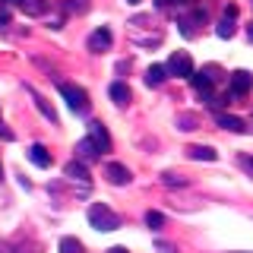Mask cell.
I'll use <instances>...</instances> for the list:
<instances>
[{
  "instance_id": "6da1fadb",
  "label": "cell",
  "mask_w": 253,
  "mask_h": 253,
  "mask_svg": "<svg viewBox=\"0 0 253 253\" xmlns=\"http://www.w3.org/2000/svg\"><path fill=\"white\" fill-rule=\"evenodd\" d=\"M89 225L95 231H117V228H121V218H117L105 203H95V206H89Z\"/></svg>"
},
{
  "instance_id": "7a4b0ae2",
  "label": "cell",
  "mask_w": 253,
  "mask_h": 253,
  "mask_svg": "<svg viewBox=\"0 0 253 253\" xmlns=\"http://www.w3.org/2000/svg\"><path fill=\"white\" fill-rule=\"evenodd\" d=\"M60 95L67 98V105L76 111V114H85L89 111V95H85L83 85H73V83H60Z\"/></svg>"
},
{
  "instance_id": "3957f363",
  "label": "cell",
  "mask_w": 253,
  "mask_h": 253,
  "mask_svg": "<svg viewBox=\"0 0 253 253\" xmlns=\"http://www.w3.org/2000/svg\"><path fill=\"white\" fill-rule=\"evenodd\" d=\"M168 73L171 76H193L196 70H193V60H190V54H184V51H177V54H171L168 57Z\"/></svg>"
},
{
  "instance_id": "277c9868",
  "label": "cell",
  "mask_w": 253,
  "mask_h": 253,
  "mask_svg": "<svg viewBox=\"0 0 253 253\" xmlns=\"http://www.w3.org/2000/svg\"><path fill=\"white\" fill-rule=\"evenodd\" d=\"M250 89H253V76L247 73V70H234L231 73V95L241 98V95H247Z\"/></svg>"
},
{
  "instance_id": "5b68a950",
  "label": "cell",
  "mask_w": 253,
  "mask_h": 253,
  "mask_svg": "<svg viewBox=\"0 0 253 253\" xmlns=\"http://www.w3.org/2000/svg\"><path fill=\"white\" fill-rule=\"evenodd\" d=\"M98 152H101V149H98V142H95L92 136H85V139L76 142V158H79V162H95Z\"/></svg>"
},
{
  "instance_id": "8992f818",
  "label": "cell",
  "mask_w": 253,
  "mask_h": 253,
  "mask_svg": "<svg viewBox=\"0 0 253 253\" xmlns=\"http://www.w3.org/2000/svg\"><path fill=\"white\" fill-rule=\"evenodd\" d=\"M111 42H114V38H111L108 29H95L92 35H89V51L92 54H101V51H108V47H111Z\"/></svg>"
},
{
  "instance_id": "52a82bcc",
  "label": "cell",
  "mask_w": 253,
  "mask_h": 253,
  "mask_svg": "<svg viewBox=\"0 0 253 253\" xmlns=\"http://www.w3.org/2000/svg\"><path fill=\"white\" fill-rule=\"evenodd\" d=\"M105 174H108L111 184H117V187L130 184V171H126V165H121V162H111L108 168H105Z\"/></svg>"
},
{
  "instance_id": "ba28073f",
  "label": "cell",
  "mask_w": 253,
  "mask_h": 253,
  "mask_svg": "<svg viewBox=\"0 0 253 253\" xmlns=\"http://www.w3.org/2000/svg\"><path fill=\"white\" fill-rule=\"evenodd\" d=\"M89 136L98 142L101 152H108V149H111V136H108V130H105V124H101V121H92L89 124Z\"/></svg>"
},
{
  "instance_id": "9c48e42d",
  "label": "cell",
  "mask_w": 253,
  "mask_h": 253,
  "mask_svg": "<svg viewBox=\"0 0 253 253\" xmlns=\"http://www.w3.org/2000/svg\"><path fill=\"white\" fill-rule=\"evenodd\" d=\"M63 174H67L70 180H79L83 187H89V171H85V162H79V158H76V162H70L67 168H63Z\"/></svg>"
},
{
  "instance_id": "30bf717a",
  "label": "cell",
  "mask_w": 253,
  "mask_h": 253,
  "mask_svg": "<svg viewBox=\"0 0 253 253\" xmlns=\"http://www.w3.org/2000/svg\"><path fill=\"white\" fill-rule=\"evenodd\" d=\"M234 16H237V6H228L225 16H221V22L215 26L218 38H231V35H234Z\"/></svg>"
},
{
  "instance_id": "8fae6325",
  "label": "cell",
  "mask_w": 253,
  "mask_h": 253,
  "mask_svg": "<svg viewBox=\"0 0 253 253\" xmlns=\"http://www.w3.org/2000/svg\"><path fill=\"white\" fill-rule=\"evenodd\" d=\"M29 158H32V165H38V168H51V152H47L42 142H35V146L29 149Z\"/></svg>"
},
{
  "instance_id": "7c38bea8",
  "label": "cell",
  "mask_w": 253,
  "mask_h": 253,
  "mask_svg": "<svg viewBox=\"0 0 253 253\" xmlns=\"http://www.w3.org/2000/svg\"><path fill=\"white\" fill-rule=\"evenodd\" d=\"M187 155L193 158V162H215V158H218V152L212 146H190Z\"/></svg>"
},
{
  "instance_id": "4fadbf2b",
  "label": "cell",
  "mask_w": 253,
  "mask_h": 253,
  "mask_svg": "<svg viewBox=\"0 0 253 253\" xmlns=\"http://www.w3.org/2000/svg\"><path fill=\"white\" fill-rule=\"evenodd\" d=\"M215 121H218V126H225V130H231V133H247V124L234 114H218Z\"/></svg>"
},
{
  "instance_id": "5bb4252c",
  "label": "cell",
  "mask_w": 253,
  "mask_h": 253,
  "mask_svg": "<svg viewBox=\"0 0 253 253\" xmlns=\"http://www.w3.org/2000/svg\"><path fill=\"white\" fill-rule=\"evenodd\" d=\"M165 79H168V67H158V63H155V67L146 70V85H152V89H158Z\"/></svg>"
},
{
  "instance_id": "9a60e30c",
  "label": "cell",
  "mask_w": 253,
  "mask_h": 253,
  "mask_svg": "<svg viewBox=\"0 0 253 253\" xmlns=\"http://www.w3.org/2000/svg\"><path fill=\"white\" fill-rule=\"evenodd\" d=\"M111 98H114V105H130V85L126 83H114L111 85Z\"/></svg>"
},
{
  "instance_id": "2e32d148",
  "label": "cell",
  "mask_w": 253,
  "mask_h": 253,
  "mask_svg": "<svg viewBox=\"0 0 253 253\" xmlns=\"http://www.w3.org/2000/svg\"><path fill=\"white\" fill-rule=\"evenodd\" d=\"M29 95L35 98V108L42 111V114L47 117V121H51V124H57V111H54V108H47V101H44V98H42V95H38L35 89H32V85H29Z\"/></svg>"
},
{
  "instance_id": "e0dca14e",
  "label": "cell",
  "mask_w": 253,
  "mask_h": 253,
  "mask_svg": "<svg viewBox=\"0 0 253 253\" xmlns=\"http://www.w3.org/2000/svg\"><path fill=\"white\" fill-rule=\"evenodd\" d=\"M19 6H22V13H29V16H42L47 3H44V0H22Z\"/></svg>"
},
{
  "instance_id": "ac0fdd59",
  "label": "cell",
  "mask_w": 253,
  "mask_h": 253,
  "mask_svg": "<svg viewBox=\"0 0 253 253\" xmlns=\"http://www.w3.org/2000/svg\"><path fill=\"white\" fill-rule=\"evenodd\" d=\"M60 253H83V244L76 237H63L60 241Z\"/></svg>"
},
{
  "instance_id": "d6986e66",
  "label": "cell",
  "mask_w": 253,
  "mask_h": 253,
  "mask_svg": "<svg viewBox=\"0 0 253 253\" xmlns=\"http://www.w3.org/2000/svg\"><path fill=\"white\" fill-rule=\"evenodd\" d=\"M63 10H67V13H85V10H89V0H67Z\"/></svg>"
},
{
  "instance_id": "ffe728a7",
  "label": "cell",
  "mask_w": 253,
  "mask_h": 253,
  "mask_svg": "<svg viewBox=\"0 0 253 253\" xmlns=\"http://www.w3.org/2000/svg\"><path fill=\"white\" fill-rule=\"evenodd\" d=\"M196 124H200L196 114H177V126H180V130H196Z\"/></svg>"
},
{
  "instance_id": "44dd1931",
  "label": "cell",
  "mask_w": 253,
  "mask_h": 253,
  "mask_svg": "<svg viewBox=\"0 0 253 253\" xmlns=\"http://www.w3.org/2000/svg\"><path fill=\"white\" fill-rule=\"evenodd\" d=\"M162 180H165V184H168V187H187V180L184 177H180V174H162Z\"/></svg>"
},
{
  "instance_id": "7402d4cb",
  "label": "cell",
  "mask_w": 253,
  "mask_h": 253,
  "mask_svg": "<svg viewBox=\"0 0 253 253\" xmlns=\"http://www.w3.org/2000/svg\"><path fill=\"white\" fill-rule=\"evenodd\" d=\"M146 225L149 228H162L165 225V215H162V212H146Z\"/></svg>"
},
{
  "instance_id": "603a6c76",
  "label": "cell",
  "mask_w": 253,
  "mask_h": 253,
  "mask_svg": "<svg viewBox=\"0 0 253 253\" xmlns=\"http://www.w3.org/2000/svg\"><path fill=\"white\" fill-rule=\"evenodd\" d=\"M155 247H158V250H162V253H177V247H174V244H165V241H158V244H155Z\"/></svg>"
},
{
  "instance_id": "cb8c5ba5",
  "label": "cell",
  "mask_w": 253,
  "mask_h": 253,
  "mask_svg": "<svg viewBox=\"0 0 253 253\" xmlns=\"http://www.w3.org/2000/svg\"><path fill=\"white\" fill-rule=\"evenodd\" d=\"M0 139H6V142H10V139H13V130H6V126H3V124H0Z\"/></svg>"
},
{
  "instance_id": "d4e9b609",
  "label": "cell",
  "mask_w": 253,
  "mask_h": 253,
  "mask_svg": "<svg viewBox=\"0 0 253 253\" xmlns=\"http://www.w3.org/2000/svg\"><path fill=\"white\" fill-rule=\"evenodd\" d=\"M6 22H10V13H6V10H0V26H6Z\"/></svg>"
},
{
  "instance_id": "484cf974",
  "label": "cell",
  "mask_w": 253,
  "mask_h": 253,
  "mask_svg": "<svg viewBox=\"0 0 253 253\" xmlns=\"http://www.w3.org/2000/svg\"><path fill=\"white\" fill-rule=\"evenodd\" d=\"M108 253H130V250H126V247H111Z\"/></svg>"
},
{
  "instance_id": "4316f807",
  "label": "cell",
  "mask_w": 253,
  "mask_h": 253,
  "mask_svg": "<svg viewBox=\"0 0 253 253\" xmlns=\"http://www.w3.org/2000/svg\"><path fill=\"white\" fill-rule=\"evenodd\" d=\"M0 3H3V6H10V3H22V0H0Z\"/></svg>"
},
{
  "instance_id": "83f0119b",
  "label": "cell",
  "mask_w": 253,
  "mask_h": 253,
  "mask_svg": "<svg viewBox=\"0 0 253 253\" xmlns=\"http://www.w3.org/2000/svg\"><path fill=\"white\" fill-rule=\"evenodd\" d=\"M247 38H250V42H253V26H250V29H247Z\"/></svg>"
},
{
  "instance_id": "f1b7e54d",
  "label": "cell",
  "mask_w": 253,
  "mask_h": 253,
  "mask_svg": "<svg viewBox=\"0 0 253 253\" xmlns=\"http://www.w3.org/2000/svg\"><path fill=\"white\" fill-rule=\"evenodd\" d=\"M126 3H133V6H136V3H142V0H126Z\"/></svg>"
},
{
  "instance_id": "f546056e",
  "label": "cell",
  "mask_w": 253,
  "mask_h": 253,
  "mask_svg": "<svg viewBox=\"0 0 253 253\" xmlns=\"http://www.w3.org/2000/svg\"><path fill=\"white\" fill-rule=\"evenodd\" d=\"M177 3H193V0H177Z\"/></svg>"
},
{
  "instance_id": "4dcf8cb0",
  "label": "cell",
  "mask_w": 253,
  "mask_h": 253,
  "mask_svg": "<svg viewBox=\"0 0 253 253\" xmlns=\"http://www.w3.org/2000/svg\"><path fill=\"white\" fill-rule=\"evenodd\" d=\"M250 3H253V0H250Z\"/></svg>"
}]
</instances>
